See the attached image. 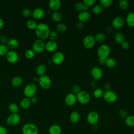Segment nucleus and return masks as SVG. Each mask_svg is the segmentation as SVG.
Masks as SVG:
<instances>
[{
	"mask_svg": "<svg viewBox=\"0 0 134 134\" xmlns=\"http://www.w3.org/2000/svg\"><path fill=\"white\" fill-rule=\"evenodd\" d=\"M35 30L38 39L42 40L47 39L50 32L49 27L45 23L38 24Z\"/></svg>",
	"mask_w": 134,
	"mask_h": 134,
	"instance_id": "f257e3e1",
	"label": "nucleus"
},
{
	"mask_svg": "<svg viewBox=\"0 0 134 134\" xmlns=\"http://www.w3.org/2000/svg\"><path fill=\"white\" fill-rule=\"evenodd\" d=\"M110 52V47L108 44H102L99 46L97 50V54L99 59H106L109 57Z\"/></svg>",
	"mask_w": 134,
	"mask_h": 134,
	"instance_id": "f03ea898",
	"label": "nucleus"
},
{
	"mask_svg": "<svg viewBox=\"0 0 134 134\" xmlns=\"http://www.w3.org/2000/svg\"><path fill=\"white\" fill-rule=\"evenodd\" d=\"M22 132L23 134H38L39 130L35 124L27 123L23 126Z\"/></svg>",
	"mask_w": 134,
	"mask_h": 134,
	"instance_id": "7ed1b4c3",
	"label": "nucleus"
},
{
	"mask_svg": "<svg viewBox=\"0 0 134 134\" xmlns=\"http://www.w3.org/2000/svg\"><path fill=\"white\" fill-rule=\"evenodd\" d=\"M37 91V87L36 84L34 83L28 84L24 88L23 92L24 95L28 98H31L35 96Z\"/></svg>",
	"mask_w": 134,
	"mask_h": 134,
	"instance_id": "20e7f679",
	"label": "nucleus"
},
{
	"mask_svg": "<svg viewBox=\"0 0 134 134\" xmlns=\"http://www.w3.org/2000/svg\"><path fill=\"white\" fill-rule=\"evenodd\" d=\"M76 96L77 100L81 104H87L90 101L91 97L87 91H81L76 95Z\"/></svg>",
	"mask_w": 134,
	"mask_h": 134,
	"instance_id": "39448f33",
	"label": "nucleus"
},
{
	"mask_svg": "<svg viewBox=\"0 0 134 134\" xmlns=\"http://www.w3.org/2000/svg\"><path fill=\"white\" fill-rule=\"evenodd\" d=\"M45 44L46 43L43 40L38 39L34 42L32 44V50L35 52V53H42L45 50Z\"/></svg>",
	"mask_w": 134,
	"mask_h": 134,
	"instance_id": "423d86ee",
	"label": "nucleus"
},
{
	"mask_svg": "<svg viewBox=\"0 0 134 134\" xmlns=\"http://www.w3.org/2000/svg\"><path fill=\"white\" fill-rule=\"evenodd\" d=\"M20 121V117L18 113L11 114L6 119V124L10 126H14L18 125Z\"/></svg>",
	"mask_w": 134,
	"mask_h": 134,
	"instance_id": "0eeeda50",
	"label": "nucleus"
},
{
	"mask_svg": "<svg viewBox=\"0 0 134 134\" xmlns=\"http://www.w3.org/2000/svg\"><path fill=\"white\" fill-rule=\"evenodd\" d=\"M38 83L40 86L44 90L49 89L51 86V80L50 78L46 75L39 76Z\"/></svg>",
	"mask_w": 134,
	"mask_h": 134,
	"instance_id": "6e6552de",
	"label": "nucleus"
},
{
	"mask_svg": "<svg viewBox=\"0 0 134 134\" xmlns=\"http://www.w3.org/2000/svg\"><path fill=\"white\" fill-rule=\"evenodd\" d=\"M103 97L105 102L109 103H113L116 101L117 95L115 92L110 90L105 91Z\"/></svg>",
	"mask_w": 134,
	"mask_h": 134,
	"instance_id": "1a4fd4ad",
	"label": "nucleus"
},
{
	"mask_svg": "<svg viewBox=\"0 0 134 134\" xmlns=\"http://www.w3.org/2000/svg\"><path fill=\"white\" fill-rule=\"evenodd\" d=\"M96 43V40L95 37L91 35L86 36L83 41V44L84 47L86 49L92 48Z\"/></svg>",
	"mask_w": 134,
	"mask_h": 134,
	"instance_id": "9d476101",
	"label": "nucleus"
},
{
	"mask_svg": "<svg viewBox=\"0 0 134 134\" xmlns=\"http://www.w3.org/2000/svg\"><path fill=\"white\" fill-rule=\"evenodd\" d=\"M64 55L62 52L57 51L52 55L51 57V61L52 63L55 65H60L64 61Z\"/></svg>",
	"mask_w": 134,
	"mask_h": 134,
	"instance_id": "9b49d317",
	"label": "nucleus"
},
{
	"mask_svg": "<svg viewBox=\"0 0 134 134\" xmlns=\"http://www.w3.org/2000/svg\"><path fill=\"white\" fill-rule=\"evenodd\" d=\"M99 116L98 114L94 111L90 112L87 116V121L91 125H95L99 121Z\"/></svg>",
	"mask_w": 134,
	"mask_h": 134,
	"instance_id": "f8f14e48",
	"label": "nucleus"
},
{
	"mask_svg": "<svg viewBox=\"0 0 134 134\" xmlns=\"http://www.w3.org/2000/svg\"><path fill=\"white\" fill-rule=\"evenodd\" d=\"M7 61L11 64H15L18 61V53L14 50H10L6 55Z\"/></svg>",
	"mask_w": 134,
	"mask_h": 134,
	"instance_id": "ddd939ff",
	"label": "nucleus"
},
{
	"mask_svg": "<svg viewBox=\"0 0 134 134\" xmlns=\"http://www.w3.org/2000/svg\"><path fill=\"white\" fill-rule=\"evenodd\" d=\"M76 94L73 93H69L65 96L64 103L68 106H73L76 103Z\"/></svg>",
	"mask_w": 134,
	"mask_h": 134,
	"instance_id": "4468645a",
	"label": "nucleus"
},
{
	"mask_svg": "<svg viewBox=\"0 0 134 134\" xmlns=\"http://www.w3.org/2000/svg\"><path fill=\"white\" fill-rule=\"evenodd\" d=\"M125 20L121 16H118L115 17L111 21V26L113 28L120 29L124 25Z\"/></svg>",
	"mask_w": 134,
	"mask_h": 134,
	"instance_id": "2eb2a0df",
	"label": "nucleus"
},
{
	"mask_svg": "<svg viewBox=\"0 0 134 134\" xmlns=\"http://www.w3.org/2000/svg\"><path fill=\"white\" fill-rule=\"evenodd\" d=\"M91 74L93 79L96 81L100 80L103 76V71L98 66L93 68L91 71Z\"/></svg>",
	"mask_w": 134,
	"mask_h": 134,
	"instance_id": "dca6fc26",
	"label": "nucleus"
},
{
	"mask_svg": "<svg viewBox=\"0 0 134 134\" xmlns=\"http://www.w3.org/2000/svg\"><path fill=\"white\" fill-rule=\"evenodd\" d=\"M61 5V3L60 0H50L48 3L49 8L53 12L58 10Z\"/></svg>",
	"mask_w": 134,
	"mask_h": 134,
	"instance_id": "f3484780",
	"label": "nucleus"
},
{
	"mask_svg": "<svg viewBox=\"0 0 134 134\" xmlns=\"http://www.w3.org/2000/svg\"><path fill=\"white\" fill-rule=\"evenodd\" d=\"M44 15V12L41 8H36L32 12L31 16L35 19H40Z\"/></svg>",
	"mask_w": 134,
	"mask_h": 134,
	"instance_id": "a211bd4d",
	"label": "nucleus"
},
{
	"mask_svg": "<svg viewBox=\"0 0 134 134\" xmlns=\"http://www.w3.org/2000/svg\"><path fill=\"white\" fill-rule=\"evenodd\" d=\"M91 17V14L88 10H84L80 12L77 16V18L79 21L84 23L87 21Z\"/></svg>",
	"mask_w": 134,
	"mask_h": 134,
	"instance_id": "6ab92c4d",
	"label": "nucleus"
},
{
	"mask_svg": "<svg viewBox=\"0 0 134 134\" xmlns=\"http://www.w3.org/2000/svg\"><path fill=\"white\" fill-rule=\"evenodd\" d=\"M58 48V44L55 41L50 40L45 44V50L49 52H54Z\"/></svg>",
	"mask_w": 134,
	"mask_h": 134,
	"instance_id": "aec40b11",
	"label": "nucleus"
},
{
	"mask_svg": "<svg viewBox=\"0 0 134 134\" xmlns=\"http://www.w3.org/2000/svg\"><path fill=\"white\" fill-rule=\"evenodd\" d=\"M61 127L57 124L51 125L48 129V132L49 134H61Z\"/></svg>",
	"mask_w": 134,
	"mask_h": 134,
	"instance_id": "412c9836",
	"label": "nucleus"
},
{
	"mask_svg": "<svg viewBox=\"0 0 134 134\" xmlns=\"http://www.w3.org/2000/svg\"><path fill=\"white\" fill-rule=\"evenodd\" d=\"M69 119L73 124L77 123L80 119V115L77 111H72L69 116Z\"/></svg>",
	"mask_w": 134,
	"mask_h": 134,
	"instance_id": "4be33fe9",
	"label": "nucleus"
},
{
	"mask_svg": "<svg viewBox=\"0 0 134 134\" xmlns=\"http://www.w3.org/2000/svg\"><path fill=\"white\" fill-rule=\"evenodd\" d=\"M126 22L128 26L134 27V12H129L126 17Z\"/></svg>",
	"mask_w": 134,
	"mask_h": 134,
	"instance_id": "5701e85b",
	"label": "nucleus"
},
{
	"mask_svg": "<svg viewBox=\"0 0 134 134\" xmlns=\"http://www.w3.org/2000/svg\"><path fill=\"white\" fill-rule=\"evenodd\" d=\"M47 71V68L45 65L43 64H40L38 65L36 69V72L37 75L41 76L45 75Z\"/></svg>",
	"mask_w": 134,
	"mask_h": 134,
	"instance_id": "b1692460",
	"label": "nucleus"
},
{
	"mask_svg": "<svg viewBox=\"0 0 134 134\" xmlns=\"http://www.w3.org/2000/svg\"><path fill=\"white\" fill-rule=\"evenodd\" d=\"M7 46L8 48H10L11 49H15L18 48L19 46V42L16 39L10 38L8 40Z\"/></svg>",
	"mask_w": 134,
	"mask_h": 134,
	"instance_id": "393cba45",
	"label": "nucleus"
},
{
	"mask_svg": "<svg viewBox=\"0 0 134 134\" xmlns=\"http://www.w3.org/2000/svg\"><path fill=\"white\" fill-rule=\"evenodd\" d=\"M23 79L19 76H16L14 77L11 81V84L12 85L16 87H18L20 86L22 84H23Z\"/></svg>",
	"mask_w": 134,
	"mask_h": 134,
	"instance_id": "a878e982",
	"label": "nucleus"
},
{
	"mask_svg": "<svg viewBox=\"0 0 134 134\" xmlns=\"http://www.w3.org/2000/svg\"><path fill=\"white\" fill-rule=\"evenodd\" d=\"M31 103L29 98L25 97L20 102V106L23 109H27L31 106Z\"/></svg>",
	"mask_w": 134,
	"mask_h": 134,
	"instance_id": "bb28decb",
	"label": "nucleus"
},
{
	"mask_svg": "<svg viewBox=\"0 0 134 134\" xmlns=\"http://www.w3.org/2000/svg\"><path fill=\"white\" fill-rule=\"evenodd\" d=\"M114 39L115 41L118 44H121L125 41V35L121 32H117L114 35Z\"/></svg>",
	"mask_w": 134,
	"mask_h": 134,
	"instance_id": "cd10ccee",
	"label": "nucleus"
},
{
	"mask_svg": "<svg viewBox=\"0 0 134 134\" xmlns=\"http://www.w3.org/2000/svg\"><path fill=\"white\" fill-rule=\"evenodd\" d=\"M51 18L55 22L59 23L62 19V15L59 11H54L51 14Z\"/></svg>",
	"mask_w": 134,
	"mask_h": 134,
	"instance_id": "c85d7f7f",
	"label": "nucleus"
},
{
	"mask_svg": "<svg viewBox=\"0 0 134 134\" xmlns=\"http://www.w3.org/2000/svg\"><path fill=\"white\" fill-rule=\"evenodd\" d=\"M75 8L76 10L80 11V12H82V11H84V10H87L88 7H87V6H86L84 3L82 2H76L74 5Z\"/></svg>",
	"mask_w": 134,
	"mask_h": 134,
	"instance_id": "c756f323",
	"label": "nucleus"
},
{
	"mask_svg": "<svg viewBox=\"0 0 134 134\" xmlns=\"http://www.w3.org/2000/svg\"><path fill=\"white\" fill-rule=\"evenodd\" d=\"M105 65L109 68H114L116 65V61L114 58L108 57L106 59Z\"/></svg>",
	"mask_w": 134,
	"mask_h": 134,
	"instance_id": "7c9ffc66",
	"label": "nucleus"
},
{
	"mask_svg": "<svg viewBox=\"0 0 134 134\" xmlns=\"http://www.w3.org/2000/svg\"><path fill=\"white\" fill-rule=\"evenodd\" d=\"M67 29L66 25L63 23H59L55 27V31L57 32L63 33Z\"/></svg>",
	"mask_w": 134,
	"mask_h": 134,
	"instance_id": "2f4dec72",
	"label": "nucleus"
},
{
	"mask_svg": "<svg viewBox=\"0 0 134 134\" xmlns=\"http://www.w3.org/2000/svg\"><path fill=\"white\" fill-rule=\"evenodd\" d=\"M126 125L130 127H134V115H128L125 119Z\"/></svg>",
	"mask_w": 134,
	"mask_h": 134,
	"instance_id": "473e14b6",
	"label": "nucleus"
},
{
	"mask_svg": "<svg viewBox=\"0 0 134 134\" xmlns=\"http://www.w3.org/2000/svg\"><path fill=\"white\" fill-rule=\"evenodd\" d=\"M104 93V90L101 88H97L94 90L93 91V94L94 97L96 98H100L103 97Z\"/></svg>",
	"mask_w": 134,
	"mask_h": 134,
	"instance_id": "72a5a7b5",
	"label": "nucleus"
},
{
	"mask_svg": "<svg viewBox=\"0 0 134 134\" xmlns=\"http://www.w3.org/2000/svg\"><path fill=\"white\" fill-rule=\"evenodd\" d=\"M9 51V48L7 44H0V56L6 55Z\"/></svg>",
	"mask_w": 134,
	"mask_h": 134,
	"instance_id": "f704fd0d",
	"label": "nucleus"
},
{
	"mask_svg": "<svg viewBox=\"0 0 134 134\" xmlns=\"http://www.w3.org/2000/svg\"><path fill=\"white\" fill-rule=\"evenodd\" d=\"M8 109L9 111L11 113V114H16L17 113L18 111V106L15 103H10L8 106Z\"/></svg>",
	"mask_w": 134,
	"mask_h": 134,
	"instance_id": "c9c22d12",
	"label": "nucleus"
},
{
	"mask_svg": "<svg viewBox=\"0 0 134 134\" xmlns=\"http://www.w3.org/2000/svg\"><path fill=\"white\" fill-rule=\"evenodd\" d=\"M104 8L100 4H96L93 6L92 8V12L95 14H100L103 10Z\"/></svg>",
	"mask_w": 134,
	"mask_h": 134,
	"instance_id": "e433bc0d",
	"label": "nucleus"
},
{
	"mask_svg": "<svg viewBox=\"0 0 134 134\" xmlns=\"http://www.w3.org/2000/svg\"><path fill=\"white\" fill-rule=\"evenodd\" d=\"M37 23L34 20H29L26 23L27 27L30 30H35L37 26Z\"/></svg>",
	"mask_w": 134,
	"mask_h": 134,
	"instance_id": "4c0bfd02",
	"label": "nucleus"
},
{
	"mask_svg": "<svg viewBox=\"0 0 134 134\" xmlns=\"http://www.w3.org/2000/svg\"><path fill=\"white\" fill-rule=\"evenodd\" d=\"M118 6L122 10H126L129 7V3L127 0H120L118 2Z\"/></svg>",
	"mask_w": 134,
	"mask_h": 134,
	"instance_id": "58836bf2",
	"label": "nucleus"
},
{
	"mask_svg": "<svg viewBox=\"0 0 134 134\" xmlns=\"http://www.w3.org/2000/svg\"><path fill=\"white\" fill-rule=\"evenodd\" d=\"M96 41H98V42H103L105 40V35L102 32H98L96 34L95 36L94 37Z\"/></svg>",
	"mask_w": 134,
	"mask_h": 134,
	"instance_id": "ea45409f",
	"label": "nucleus"
},
{
	"mask_svg": "<svg viewBox=\"0 0 134 134\" xmlns=\"http://www.w3.org/2000/svg\"><path fill=\"white\" fill-rule=\"evenodd\" d=\"M25 55L27 59H31L35 57V53L32 49H28L26 51Z\"/></svg>",
	"mask_w": 134,
	"mask_h": 134,
	"instance_id": "a19ab883",
	"label": "nucleus"
},
{
	"mask_svg": "<svg viewBox=\"0 0 134 134\" xmlns=\"http://www.w3.org/2000/svg\"><path fill=\"white\" fill-rule=\"evenodd\" d=\"M113 3L112 0H100V5L104 8H107L109 7Z\"/></svg>",
	"mask_w": 134,
	"mask_h": 134,
	"instance_id": "79ce46f5",
	"label": "nucleus"
},
{
	"mask_svg": "<svg viewBox=\"0 0 134 134\" xmlns=\"http://www.w3.org/2000/svg\"><path fill=\"white\" fill-rule=\"evenodd\" d=\"M31 14H32V12L31 11L30 9L28 8H25L21 12V15L24 17H26V18L29 17L30 16H31Z\"/></svg>",
	"mask_w": 134,
	"mask_h": 134,
	"instance_id": "37998d69",
	"label": "nucleus"
},
{
	"mask_svg": "<svg viewBox=\"0 0 134 134\" xmlns=\"http://www.w3.org/2000/svg\"><path fill=\"white\" fill-rule=\"evenodd\" d=\"M58 34L56 31H50L49 35V38L50 39V40L51 41H54L55 39H57V38H58Z\"/></svg>",
	"mask_w": 134,
	"mask_h": 134,
	"instance_id": "c03bdc74",
	"label": "nucleus"
},
{
	"mask_svg": "<svg viewBox=\"0 0 134 134\" xmlns=\"http://www.w3.org/2000/svg\"><path fill=\"white\" fill-rule=\"evenodd\" d=\"M71 90L72 92V93L76 95L79 92H80L81 91V88L79 85L74 84L73 85H72V86L71 87Z\"/></svg>",
	"mask_w": 134,
	"mask_h": 134,
	"instance_id": "a18cd8bd",
	"label": "nucleus"
},
{
	"mask_svg": "<svg viewBox=\"0 0 134 134\" xmlns=\"http://www.w3.org/2000/svg\"><path fill=\"white\" fill-rule=\"evenodd\" d=\"M118 115L121 118H126L128 115L127 111L124 109H121L118 111Z\"/></svg>",
	"mask_w": 134,
	"mask_h": 134,
	"instance_id": "49530a36",
	"label": "nucleus"
},
{
	"mask_svg": "<svg viewBox=\"0 0 134 134\" xmlns=\"http://www.w3.org/2000/svg\"><path fill=\"white\" fill-rule=\"evenodd\" d=\"M83 2L86 6L89 7L90 6L94 5L96 3V0H84Z\"/></svg>",
	"mask_w": 134,
	"mask_h": 134,
	"instance_id": "de8ad7c7",
	"label": "nucleus"
},
{
	"mask_svg": "<svg viewBox=\"0 0 134 134\" xmlns=\"http://www.w3.org/2000/svg\"><path fill=\"white\" fill-rule=\"evenodd\" d=\"M8 38L7 36L5 35H3L0 38V41L1 42V44H7L8 41Z\"/></svg>",
	"mask_w": 134,
	"mask_h": 134,
	"instance_id": "09e8293b",
	"label": "nucleus"
},
{
	"mask_svg": "<svg viewBox=\"0 0 134 134\" xmlns=\"http://www.w3.org/2000/svg\"><path fill=\"white\" fill-rule=\"evenodd\" d=\"M121 47L124 49H128L129 46H130V44L129 43L128 41H126V40H125L124 41L121 43Z\"/></svg>",
	"mask_w": 134,
	"mask_h": 134,
	"instance_id": "8fccbe9b",
	"label": "nucleus"
},
{
	"mask_svg": "<svg viewBox=\"0 0 134 134\" xmlns=\"http://www.w3.org/2000/svg\"><path fill=\"white\" fill-rule=\"evenodd\" d=\"M0 134H7V130L4 126H0Z\"/></svg>",
	"mask_w": 134,
	"mask_h": 134,
	"instance_id": "3c124183",
	"label": "nucleus"
},
{
	"mask_svg": "<svg viewBox=\"0 0 134 134\" xmlns=\"http://www.w3.org/2000/svg\"><path fill=\"white\" fill-rule=\"evenodd\" d=\"M110 88H111V85H110L109 83H106L104 84V89L105 90V91H110Z\"/></svg>",
	"mask_w": 134,
	"mask_h": 134,
	"instance_id": "603ef678",
	"label": "nucleus"
},
{
	"mask_svg": "<svg viewBox=\"0 0 134 134\" xmlns=\"http://www.w3.org/2000/svg\"><path fill=\"white\" fill-rule=\"evenodd\" d=\"M76 28H78L79 29H81V28H82L83 27V23L81 22V21H78L77 23H76Z\"/></svg>",
	"mask_w": 134,
	"mask_h": 134,
	"instance_id": "864d4df0",
	"label": "nucleus"
},
{
	"mask_svg": "<svg viewBox=\"0 0 134 134\" xmlns=\"http://www.w3.org/2000/svg\"><path fill=\"white\" fill-rule=\"evenodd\" d=\"M30 99L31 104L32 103V104H36V103H37V102L38 101L37 98L36 96H34L31 97V98H30Z\"/></svg>",
	"mask_w": 134,
	"mask_h": 134,
	"instance_id": "5fc2aeb1",
	"label": "nucleus"
},
{
	"mask_svg": "<svg viewBox=\"0 0 134 134\" xmlns=\"http://www.w3.org/2000/svg\"><path fill=\"white\" fill-rule=\"evenodd\" d=\"M97 85V82H96V81L95 80H92L91 82V83H90V86L92 87V88H95L96 86Z\"/></svg>",
	"mask_w": 134,
	"mask_h": 134,
	"instance_id": "6e6d98bb",
	"label": "nucleus"
},
{
	"mask_svg": "<svg viewBox=\"0 0 134 134\" xmlns=\"http://www.w3.org/2000/svg\"><path fill=\"white\" fill-rule=\"evenodd\" d=\"M105 59H99L98 60V63L100 65H105Z\"/></svg>",
	"mask_w": 134,
	"mask_h": 134,
	"instance_id": "4d7b16f0",
	"label": "nucleus"
},
{
	"mask_svg": "<svg viewBox=\"0 0 134 134\" xmlns=\"http://www.w3.org/2000/svg\"><path fill=\"white\" fill-rule=\"evenodd\" d=\"M4 23L3 20L0 18V30L3 28V27H4Z\"/></svg>",
	"mask_w": 134,
	"mask_h": 134,
	"instance_id": "13d9d810",
	"label": "nucleus"
},
{
	"mask_svg": "<svg viewBox=\"0 0 134 134\" xmlns=\"http://www.w3.org/2000/svg\"><path fill=\"white\" fill-rule=\"evenodd\" d=\"M113 27L111 26H108L107 28H106V31L107 32H110L113 30Z\"/></svg>",
	"mask_w": 134,
	"mask_h": 134,
	"instance_id": "bf43d9fd",
	"label": "nucleus"
},
{
	"mask_svg": "<svg viewBox=\"0 0 134 134\" xmlns=\"http://www.w3.org/2000/svg\"><path fill=\"white\" fill-rule=\"evenodd\" d=\"M33 80H34V81L35 82H36V83L38 82V81H39V77L38 76H35V77H34Z\"/></svg>",
	"mask_w": 134,
	"mask_h": 134,
	"instance_id": "052dcab7",
	"label": "nucleus"
},
{
	"mask_svg": "<svg viewBox=\"0 0 134 134\" xmlns=\"http://www.w3.org/2000/svg\"><path fill=\"white\" fill-rule=\"evenodd\" d=\"M132 134H134V129L133 130V132H132Z\"/></svg>",
	"mask_w": 134,
	"mask_h": 134,
	"instance_id": "680f3d73",
	"label": "nucleus"
}]
</instances>
